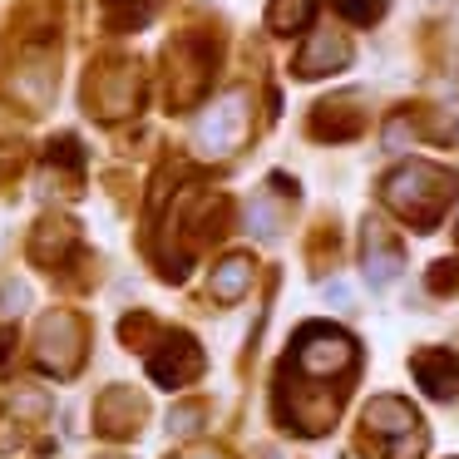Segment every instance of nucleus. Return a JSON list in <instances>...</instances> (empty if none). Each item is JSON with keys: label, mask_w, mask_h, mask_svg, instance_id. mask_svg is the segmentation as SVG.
Instances as JSON below:
<instances>
[{"label": "nucleus", "mask_w": 459, "mask_h": 459, "mask_svg": "<svg viewBox=\"0 0 459 459\" xmlns=\"http://www.w3.org/2000/svg\"><path fill=\"white\" fill-rule=\"evenodd\" d=\"M385 193H390V203H395L400 212H410L420 228H429V218L439 212V203H449V193H455V178H449V173H435V169L410 163V169H400L395 178H390Z\"/></svg>", "instance_id": "nucleus-1"}, {"label": "nucleus", "mask_w": 459, "mask_h": 459, "mask_svg": "<svg viewBox=\"0 0 459 459\" xmlns=\"http://www.w3.org/2000/svg\"><path fill=\"white\" fill-rule=\"evenodd\" d=\"M242 119H247V109H242V100H222L212 114H203V124H198V143L208 153H222V149H232V143L242 139Z\"/></svg>", "instance_id": "nucleus-2"}, {"label": "nucleus", "mask_w": 459, "mask_h": 459, "mask_svg": "<svg viewBox=\"0 0 459 459\" xmlns=\"http://www.w3.org/2000/svg\"><path fill=\"white\" fill-rule=\"evenodd\" d=\"M415 370H420V385H425L429 395H455V380H459L455 356H445V351H425V356H415Z\"/></svg>", "instance_id": "nucleus-3"}, {"label": "nucleus", "mask_w": 459, "mask_h": 459, "mask_svg": "<svg viewBox=\"0 0 459 459\" xmlns=\"http://www.w3.org/2000/svg\"><path fill=\"white\" fill-rule=\"evenodd\" d=\"M316 0H272V30H301Z\"/></svg>", "instance_id": "nucleus-4"}, {"label": "nucleus", "mask_w": 459, "mask_h": 459, "mask_svg": "<svg viewBox=\"0 0 459 459\" xmlns=\"http://www.w3.org/2000/svg\"><path fill=\"white\" fill-rule=\"evenodd\" d=\"M336 5H341V15H351V21H376L385 0H336Z\"/></svg>", "instance_id": "nucleus-5"}, {"label": "nucleus", "mask_w": 459, "mask_h": 459, "mask_svg": "<svg viewBox=\"0 0 459 459\" xmlns=\"http://www.w3.org/2000/svg\"><path fill=\"white\" fill-rule=\"evenodd\" d=\"M242 281H247V262H238V267H222V272H218V291H228V287L238 291Z\"/></svg>", "instance_id": "nucleus-6"}]
</instances>
